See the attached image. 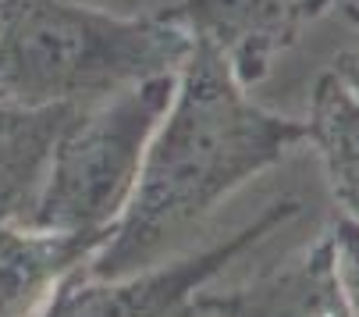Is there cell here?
<instances>
[{
  "instance_id": "cell-3",
  "label": "cell",
  "mask_w": 359,
  "mask_h": 317,
  "mask_svg": "<svg viewBox=\"0 0 359 317\" xmlns=\"http://www.w3.org/2000/svg\"><path fill=\"white\" fill-rule=\"evenodd\" d=\"M175 75H153L75 108L54 139L25 221L57 232H114L171 103Z\"/></svg>"
},
{
  "instance_id": "cell-11",
  "label": "cell",
  "mask_w": 359,
  "mask_h": 317,
  "mask_svg": "<svg viewBox=\"0 0 359 317\" xmlns=\"http://www.w3.org/2000/svg\"><path fill=\"white\" fill-rule=\"evenodd\" d=\"M79 4H89V8H100V11H111V15H121V18H135V15L153 11V8H149L153 0H79Z\"/></svg>"
},
{
  "instance_id": "cell-5",
  "label": "cell",
  "mask_w": 359,
  "mask_h": 317,
  "mask_svg": "<svg viewBox=\"0 0 359 317\" xmlns=\"http://www.w3.org/2000/svg\"><path fill=\"white\" fill-rule=\"evenodd\" d=\"M153 11L192 43L214 50L231 75L252 89L306 29L331 11V0H175Z\"/></svg>"
},
{
  "instance_id": "cell-2",
  "label": "cell",
  "mask_w": 359,
  "mask_h": 317,
  "mask_svg": "<svg viewBox=\"0 0 359 317\" xmlns=\"http://www.w3.org/2000/svg\"><path fill=\"white\" fill-rule=\"evenodd\" d=\"M192 39L157 11L121 18L79 0H0V103L82 108L175 75Z\"/></svg>"
},
{
  "instance_id": "cell-1",
  "label": "cell",
  "mask_w": 359,
  "mask_h": 317,
  "mask_svg": "<svg viewBox=\"0 0 359 317\" xmlns=\"http://www.w3.org/2000/svg\"><path fill=\"white\" fill-rule=\"evenodd\" d=\"M302 122L260 108L214 50L192 43L153 132L114 235L89 260L93 278L142 271L238 186L302 143Z\"/></svg>"
},
{
  "instance_id": "cell-10",
  "label": "cell",
  "mask_w": 359,
  "mask_h": 317,
  "mask_svg": "<svg viewBox=\"0 0 359 317\" xmlns=\"http://www.w3.org/2000/svg\"><path fill=\"white\" fill-rule=\"evenodd\" d=\"M331 250H334V275L348 317H359V218L348 210H338V218L327 225Z\"/></svg>"
},
{
  "instance_id": "cell-6",
  "label": "cell",
  "mask_w": 359,
  "mask_h": 317,
  "mask_svg": "<svg viewBox=\"0 0 359 317\" xmlns=\"http://www.w3.org/2000/svg\"><path fill=\"white\" fill-rule=\"evenodd\" d=\"M192 313L214 317H348V306L334 275V250L331 235L306 246L281 268L235 285L228 292L203 289L192 299Z\"/></svg>"
},
{
  "instance_id": "cell-7",
  "label": "cell",
  "mask_w": 359,
  "mask_h": 317,
  "mask_svg": "<svg viewBox=\"0 0 359 317\" xmlns=\"http://www.w3.org/2000/svg\"><path fill=\"white\" fill-rule=\"evenodd\" d=\"M111 235L0 221V317H39L57 285L89 268Z\"/></svg>"
},
{
  "instance_id": "cell-9",
  "label": "cell",
  "mask_w": 359,
  "mask_h": 317,
  "mask_svg": "<svg viewBox=\"0 0 359 317\" xmlns=\"http://www.w3.org/2000/svg\"><path fill=\"white\" fill-rule=\"evenodd\" d=\"M72 111L0 103V221L29 218L54 139Z\"/></svg>"
},
{
  "instance_id": "cell-8",
  "label": "cell",
  "mask_w": 359,
  "mask_h": 317,
  "mask_svg": "<svg viewBox=\"0 0 359 317\" xmlns=\"http://www.w3.org/2000/svg\"><path fill=\"white\" fill-rule=\"evenodd\" d=\"M302 132L313 143L341 210L359 207V89L334 68L317 75Z\"/></svg>"
},
{
  "instance_id": "cell-4",
  "label": "cell",
  "mask_w": 359,
  "mask_h": 317,
  "mask_svg": "<svg viewBox=\"0 0 359 317\" xmlns=\"http://www.w3.org/2000/svg\"><path fill=\"white\" fill-rule=\"evenodd\" d=\"M302 210L299 196L271 200L249 225L231 235L192 250L171 264H149L118 278H93L86 268L68 275L50 296L39 317H189L192 299L207 289L228 264L245 257L274 232H281Z\"/></svg>"
}]
</instances>
